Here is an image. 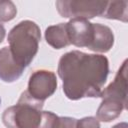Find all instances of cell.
<instances>
[{
	"mask_svg": "<svg viewBox=\"0 0 128 128\" xmlns=\"http://www.w3.org/2000/svg\"><path fill=\"white\" fill-rule=\"evenodd\" d=\"M109 72L105 56L86 54L77 50L64 54L58 65L63 91L71 100L100 97Z\"/></svg>",
	"mask_w": 128,
	"mask_h": 128,
	"instance_id": "obj_1",
	"label": "cell"
},
{
	"mask_svg": "<svg viewBox=\"0 0 128 128\" xmlns=\"http://www.w3.org/2000/svg\"><path fill=\"white\" fill-rule=\"evenodd\" d=\"M41 38L40 29L32 21H21L8 34L9 50L13 60L24 69L38 51Z\"/></svg>",
	"mask_w": 128,
	"mask_h": 128,
	"instance_id": "obj_2",
	"label": "cell"
},
{
	"mask_svg": "<svg viewBox=\"0 0 128 128\" xmlns=\"http://www.w3.org/2000/svg\"><path fill=\"white\" fill-rule=\"evenodd\" d=\"M102 102L97 110V118L109 122L117 118L127 104V61L125 60L114 81L101 92Z\"/></svg>",
	"mask_w": 128,
	"mask_h": 128,
	"instance_id": "obj_3",
	"label": "cell"
},
{
	"mask_svg": "<svg viewBox=\"0 0 128 128\" xmlns=\"http://www.w3.org/2000/svg\"><path fill=\"white\" fill-rule=\"evenodd\" d=\"M43 101L23 92L16 105L7 108L2 120L7 128H38L42 119Z\"/></svg>",
	"mask_w": 128,
	"mask_h": 128,
	"instance_id": "obj_4",
	"label": "cell"
},
{
	"mask_svg": "<svg viewBox=\"0 0 128 128\" xmlns=\"http://www.w3.org/2000/svg\"><path fill=\"white\" fill-rule=\"evenodd\" d=\"M108 1H57L59 14L66 18L88 19L102 16Z\"/></svg>",
	"mask_w": 128,
	"mask_h": 128,
	"instance_id": "obj_5",
	"label": "cell"
},
{
	"mask_svg": "<svg viewBox=\"0 0 128 128\" xmlns=\"http://www.w3.org/2000/svg\"><path fill=\"white\" fill-rule=\"evenodd\" d=\"M66 29L70 44L91 50L96 34V23H90L87 19L74 18L66 23Z\"/></svg>",
	"mask_w": 128,
	"mask_h": 128,
	"instance_id": "obj_6",
	"label": "cell"
},
{
	"mask_svg": "<svg viewBox=\"0 0 128 128\" xmlns=\"http://www.w3.org/2000/svg\"><path fill=\"white\" fill-rule=\"evenodd\" d=\"M57 88V79L53 72L47 70L35 71L29 79L27 92L35 99L43 101L50 97Z\"/></svg>",
	"mask_w": 128,
	"mask_h": 128,
	"instance_id": "obj_7",
	"label": "cell"
},
{
	"mask_svg": "<svg viewBox=\"0 0 128 128\" xmlns=\"http://www.w3.org/2000/svg\"><path fill=\"white\" fill-rule=\"evenodd\" d=\"M23 71L24 68L13 60L9 47H3L0 50V79L5 82H13L22 75Z\"/></svg>",
	"mask_w": 128,
	"mask_h": 128,
	"instance_id": "obj_8",
	"label": "cell"
},
{
	"mask_svg": "<svg viewBox=\"0 0 128 128\" xmlns=\"http://www.w3.org/2000/svg\"><path fill=\"white\" fill-rule=\"evenodd\" d=\"M45 38L47 43L55 49H61L68 46L70 43L67 35L66 23H60L48 27L45 32Z\"/></svg>",
	"mask_w": 128,
	"mask_h": 128,
	"instance_id": "obj_9",
	"label": "cell"
},
{
	"mask_svg": "<svg viewBox=\"0 0 128 128\" xmlns=\"http://www.w3.org/2000/svg\"><path fill=\"white\" fill-rule=\"evenodd\" d=\"M114 42V36L111 29L105 25L96 23V34L91 50L95 52H107Z\"/></svg>",
	"mask_w": 128,
	"mask_h": 128,
	"instance_id": "obj_10",
	"label": "cell"
},
{
	"mask_svg": "<svg viewBox=\"0 0 128 128\" xmlns=\"http://www.w3.org/2000/svg\"><path fill=\"white\" fill-rule=\"evenodd\" d=\"M127 1H111L107 3L106 9L102 17L109 19L122 20L123 22L127 21Z\"/></svg>",
	"mask_w": 128,
	"mask_h": 128,
	"instance_id": "obj_11",
	"label": "cell"
},
{
	"mask_svg": "<svg viewBox=\"0 0 128 128\" xmlns=\"http://www.w3.org/2000/svg\"><path fill=\"white\" fill-rule=\"evenodd\" d=\"M17 13V9L11 1H0V22L12 20Z\"/></svg>",
	"mask_w": 128,
	"mask_h": 128,
	"instance_id": "obj_12",
	"label": "cell"
},
{
	"mask_svg": "<svg viewBox=\"0 0 128 128\" xmlns=\"http://www.w3.org/2000/svg\"><path fill=\"white\" fill-rule=\"evenodd\" d=\"M59 118L52 112L43 111L42 112V119L38 128H58L59 125Z\"/></svg>",
	"mask_w": 128,
	"mask_h": 128,
	"instance_id": "obj_13",
	"label": "cell"
},
{
	"mask_svg": "<svg viewBox=\"0 0 128 128\" xmlns=\"http://www.w3.org/2000/svg\"><path fill=\"white\" fill-rule=\"evenodd\" d=\"M76 128H100L99 122L94 117H85L77 121Z\"/></svg>",
	"mask_w": 128,
	"mask_h": 128,
	"instance_id": "obj_14",
	"label": "cell"
},
{
	"mask_svg": "<svg viewBox=\"0 0 128 128\" xmlns=\"http://www.w3.org/2000/svg\"><path fill=\"white\" fill-rule=\"evenodd\" d=\"M77 120L70 117H60L58 128H76Z\"/></svg>",
	"mask_w": 128,
	"mask_h": 128,
	"instance_id": "obj_15",
	"label": "cell"
},
{
	"mask_svg": "<svg viewBox=\"0 0 128 128\" xmlns=\"http://www.w3.org/2000/svg\"><path fill=\"white\" fill-rule=\"evenodd\" d=\"M4 36H5V29H4V27L0 24V43L3 41Z\"/></svg>",
	"mask_w": 128,
	"mask_h": 128,
	"instance_id": "obj_16",
	"label": "cell"
},
{
	"mask_svg": "<svg viewBox=\"0 0 128 128\" xmlns=\"http://www.w3.org/2000/svg\"><path fill=\"white\" fill-rule=\"evenodd\" d=\"M113 128H127V124L126 123H120V124L115 125Z\"/></svg>",
	"mask_w": 128,
	"mask_h": 128,
	"instance_id": "obj_17",
	"label": "cell"
},
{
	"mask_svg": "<svg viewBox=\"0 0 128 128\" xmlns=\"http://www.w3.org/2000/svg\"><path fill=\"white\" fill-rule=\"evenodd\" d=\"M0 103H1V99H0Z\"/></svg>",
	"mask_w": 128,
	"mask_h": 128,
	"instance_id": "obj_18",
	"label": "cell"
}]
</instances>
